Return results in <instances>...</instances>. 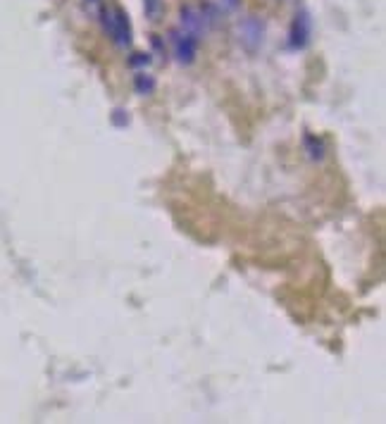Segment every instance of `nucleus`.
<instances>
[{
    "instance_id": "nucleus-1",
    "label": "nucleus",
    "mask_w": 386,
    "mask_h": 424,
    "mask_svg": "<svg viewBox=\"0 0 386 424\" xmlns=\"http://www.w3.org/2000/svg\"><path fill=\"white\" fill-rule=\"evenodd\" d=\"M308 36H310V22H308V15L305 12H301V15H296L294 22H291L289 46L294 48V51H301V48H305Z\"/></svg>"
},
{
    "instance_id": "nucleus-2",
    "label": "nucleus",
    "mask_w": 386,
    "mask_h": 424,
    "mask_svg": "<svg viewBox=\"0 0 386 424\" xmlns=\"http://www.w3.org/2000/svg\"><path fill=\"white\" fill-rule=\"evenodd\" d=\"M198 53V41L193 34H184L179 38H174V58L179 60L181 65H191L196 60Z\"/></svg>"
},
{
    "instance_id": "nucleus-3",
    "label": "nucleus",
    "mask_w": 386,
    "mask_h": 424,
    "mask_svg": "<svg viewBox=\"0 0 386 424\" xmlns=\"http://www.w3.org/2000/svg\"><path fill=\"white\" fill-rule=\"evenodd\" d=\"M115 41L119 46H129L131 43V24H129V15L124 10H115L112 12V34Z\"/></svg>"
},
{
    "instance_id": "nucleus-4",
    "label": "nucleus",
    "mask_w": 386,
    "mask_h": 424,
    "mask_svg": "<svg viewBox=\"0 0 386 424\" xmlns=\"http://www.w3.org/2000/svg\"><path fill=\"white\" fill-rule=\"evenodd\" d=\"M134 89L139 96H151L156 91V79L151 74H136L134 76Z\"/></svg>"
},
{
    "instance_id": "nucleus-5",
    "label": "nucleus",
    "mask_w": 386,
    "mask_h": 424,
    "mask_svg": "<svg viewBox=\"0 0 386 424\" xmlns=\"http://www.w3.org/2000/svg\"><path fill=\"white\" fill-rule=\"evenodd\" d=\"M305 148H308V153H310L312 160H322L324 143L319 141V139H315V136H305Z\"/></svg>"
},
{
    "instance_id": "nucleus-6",
    "label": "nucleus",
    "mask_w": 386,
    "mask_h": 424,
    "mask_svg": "<svg viewBox=\"0 0 386 424\" xmlns=\"http://www.w3.org/2000/svg\"><path fill=\"white\" fill-rule=\"evenodd\" d=\"M151 62V55H143V53H136L134 58H131V67H146V65Z\"/></svg>"
},
{
    "instance_id": "nucleus-7",
    "label": "nucleus",
    "mask_w": 386,
    "mask_h": 424,
    "mask_svg": "<svg viewBox=\"0 0 386 424\" xmlns=\"http://www.w3.org/2000/svg\"><path fill=\"white\" fill-rule=\"evenodd\" d=\"M160 10V0H146V15L148 17H158Z\"/></svg>"
},
{
    "instance_id": "nucleus-8",
    "label": "nucleus",
    "mask_w": 386,
    "mask_h": 424,
    "mask_svg": "<svg viewBox=\"0 0 386 424\" xmlns=\"http://www.w3.org/2000/svg\"><path fill=\"white\" fill-rule=\"evenodd\" d=\"M124 110H115V124H119V126H122V124H129V117H124Z\"/></svg>"
},
{
    "instance_id": "nucleus-9",
    "label": "nucleus",
    "mask_w": 386,
    "mask_h": 424,
    "mask_svg": "<svg viewBox=\"0 0 386 424\" xmlns=\"http://www.w3.org/2000/svg\"><path fill=\"white\" fill-rule=\"evenodd\" d=\"M88 3H93V5H96V3H98V0H88Z\"/></svg>"
}]
</instances>
